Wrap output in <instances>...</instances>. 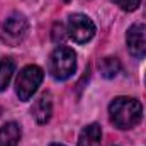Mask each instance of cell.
I'll return each instance as SVG.
<instances>
[{"mask_svg": "<svg viewBox=\"0 0 146 146\" xmlns=\"http://www.w3.org/2000/svg\"><path fill=\"white\" fill-rule=\"evenodd\" d=\"M110 121L119 129H131L141 122L143 106L133 97H115L109 106Z\"/></svg>", "mask_w": 146, "mask_h": 146, "instance_id": "1", "label": "cell"}, {"mask_svg": "<svg viewBox=\"0 0 146 146\" xmlns=\"http://www.w3.org/2000/svg\"><path fill=\"white\" fill-rule=\"evenodd\" d=\"M48 70L54 80H68L76 70V53L68 46H58L49 56Z\"/></svg>", "mask_w": 146, "mask_h": 146, "instance_id": "2", "label": "cell"}, {"mask_svg": "<svg viewBox=\"0 0 146 146\" xmlns=\"http://www.w3.org/2000/svg\"><path fill=\"white\" fill-rule=\"evenodd\" d=\"M42 78H44V72L37 65H27V66H24L19 72L17 80H15V92H17L19 100L27 102L36 94L37 87L41 85Z\"/></svg>", "mask_w": 146, "mask_h": 146, "instance_id": "3", "label": "cell"}, {"mask_svg": "<svg viewBox=\"0 0 146 146\" xmlns=\"http://www.w3.org/2000/svg\"><path fill=\"white\" fill-rule=\"evenodd\" d=\"M27 29H29L27 17L21 12H14L2 24V41L9 46H17L27 36Z\"/></svg>", "mask_w": 146, "mask_h": 146, "instance_id": "4", "label": "cell"}, {"mask_svg": "<svg viewBox=\"0 0 146 146\" xmlns=\"http://www.w3.org/2000/svg\"><path fill=\"white\" fill-rule=\"evenodd\" d=\"M66 31H68V36L72 37L75 42L83 44V42H87V41H90L94 37L95 24L85 14H73V15L68 17Z\"/></svg>", "mask_w": 146, "mask_h": 146, "instance_id": "5", "label": "cell"}, {"mask_svg": "<svg viewBox=\"0 0 146 146\" xmlns=\"http://www.w3.org/2000/svg\"><path fill=\"white\" fill-rule=\"evenodd\" d=\"M126 44L129 53L134 58H143L146 54V26L145 24H133L127 29Z\"/></svg>", "mask_w": 146, "mask_h": 146, "instance_id": "6", "label": "cell"}, {"mask_svg": "<svg viewBox=\"0 0 146 146\" xmlns=\"http://www.w3.org/2000/svg\"><path fill=\"white\" fill-rule=\"evenodd\" d=\"M33 117L36 119L37 124H46L51 119L53 114V100H51V94H42L33 106Z\"/></svg>", "mask_w": 146, "mask_h": 146, "instance_id": "7", "label": "cell"}, {"mask_svg": "<svg viewBox=\"0 0 146 146\" xmlns=\"http://www.w3.org/2000/svg\"><path fill=\"white\" fill-rule=\"evenodd\" d=\"M100 141H102V129L95 122L85 126L78 136V146H100Z\"/></svg>", "mask_w": 146, "mask_h": 146, "instance_id": "8", "label": "cell"}, {"mask_svg": "<svg viewBox=\"0 0 146 146\" xmlns=\"http://www.w3.org/2000/svg\"><path fill=\"white\" fill-rule=\"evenodd\" d=\"M21 141V126L7 122L0 127V146H17Z\"/></svg>", "mask_w": 146, "mask_h": 146, "instance_id": "9", "label": "cell"}, {"mask_svg": "<svg viewBox=\"0 0 146 146\" xmlns=\"http://www.w3.org/2000/svg\"><path fill=\"white\" fill-rule=\"evenodd\" d=\"M15 72V63L14 60L10 58H2L0 60V92L7 90L10 80H12V75Z\"/></svg>", "mask_w": 146, "mask_h": 146, "instance_id": "10", "label": "cell"}, {"mask_svg": "<svg viewBox=\"0 0 146 146\" xmlns=\"http://www.w3.org/2000/svg\"><path fill=\"white\" fill-rule=\"evenodd\" d=\"M99 72L104 78H114L117 76V73L121 72V61L117 58L107 56L104 60L99 61Z\"/></svg>", "mask_w": 146, "mask_h": 146, "instance_id": "11", "label": "cell"}, {"mask_svg": "<svg viewBox=\"0 0 146 146\" xmlns=\"http://www.w3.org/2000/svg\"><path fill=\"white\" fill-rule=\"evenodd\" d=\"M115 3H117L122 10H126V12H134V10L139 7L141 0H115Z\"/></svg>", "mask_w": 146, "mask_h": 146, "instance_id": "12", "label": "cell"}, {"mask_svg": "<svg viewBox=\"0 0 146 146\" xmlns=\"http://www.w3.org/2000/svg\"><path fill=\"white\" fill-rule=\"evenodd\" d=\"M51 146H65V145H51Z\"/></svg>", "mask_w": 146, "mask_h": 146, "instance_id": "13", "label": "cell"}, {"mask_svg": "<svg viewBox=\"0 0 146 146\" xmlns=\"http://www.w3.org/2000/svg\"><path fill=\"white\" fill-rule=\"evenodd\" d=\"M66 2H70V0H66Z\"/></svg>", "mask_w": 146, "mask_h": 146, "instance_id": "14", "label": "cell"}]
</instances>
